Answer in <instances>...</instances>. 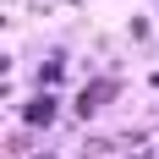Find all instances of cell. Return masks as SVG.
<instances>
[{"label": "cell", "instance_id": "6da1fadb", "mask_svg": "<svg viewBox=\"0 0 159 159\" xmlns=\"http://www.w3.org/2000/svg\"><path fill=\"white\" fill-rule=\"evenodd\" d=\"M115 93H121V82H115V77H99V82H88V88L77 93V110H82V115H93L99 104H110Z\"/></svg>", "mask_w": 159, "mask_h": 159}, {"label": "cell", "instance_id": "3957f363", "mask_svg": "<svg viewBox=\"0 0 159 159\" xmlns=\"http://www.w3.org/2000/svg\"><path fill=\"white\" fill-rule=\"evenodd\" d=\"M137 159H148V154H137Z\"/></svg>", "mask_w": 159, "mask_h": 159}, {"label": "cell", "instance_id": "7a4b0ae2", "mask_svg": "<svg viewBox=\"0 0 159 159\" xmlns=\"http://www.w3.org/2000/svg\"><path fill=\"white\" fill-rule=\"evenodd\" d=\"M22 115H28L33 126H49V121H55V99H49V93H39V99H33V104H28Z\"/></svg>", "mask_w": 159, "mask_h": 159}]
</instances>
